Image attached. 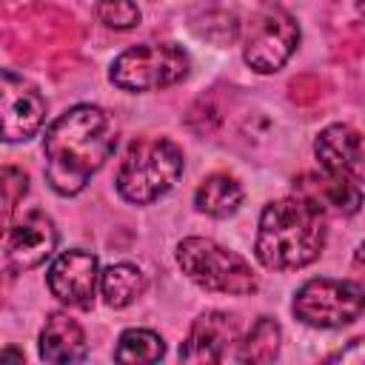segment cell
I'll use <instances>...</instances> for the list:
<instances>
[{
	"mask_svg": "<svg viewBox=\"0 0 365 365\" xmlns=\"http://www.w3.org/2000/svg\"><path fill=\"white\" fill-rule=\"evenodd\" d=\"M117 145V123L100 106H74L60 114L46 137V180L48 185L71 197L86 188V182L106 165Z\"/></svg>",
	"mask_w": 365,
	"mask_h": 365,
	"instance_id": "cell-1",
	"label": "cell"
},
{
	"mask_svg": "<svg viewBox=\"0 0 365 365\" xmlns=\"http://www.w3.org/2000/svg\"><path fill=\"white\" fill-rule=\"evenodd\" d=\"M325 248V214L305 197L268 202L254 242L257 259L271 271H294L314 262Z\"/></svg>",
	"mask_w": 365,
	"mask_h": 365,
	"instance_id": "cell-2",
	"label": "cell"
},
{
	"mask_svg": "<svg viewBox=\"0 0 365 365\" xmlns=\"http://www.w3.org/2000/svg\"><path fill=\"white\" fill-rule=\"evenodd\" d=\"M182 174V151L168 137H140L125 148L117 168V191L134 205L160 200Z\"/></svg>",
	"mask_w": 365,
	"mask_h": 365,
	"instance_id": "cell-3",
	"label": "cell"
},
{
	"mask_svg": "<svg viewBox=\"0 0 365 365\" xmlns=\"http://www.w3.org/2000/svg\"><path fill=\"white\" fill-rule=\"evenodd\" d=\"M177 262L182 274L214 294H254L257 291V274L254 268L234 251L217 245L205 237H185L177 245Z\"/></svg>",
	"mask_w": 365,
	"mask_h": 365,
	"instance_id": "cell-4",
	"label": "cell"
},
{
	"mask_svg": "<svg viewBox=\"0 0 365 365\" xmlns=\"http://www.w3.org/2000/svg\"><path fill=\"white\" fill-rule=\"evenodd\" d=\"M291 308L311 328H342L365 314V285L359 279H308L294 294Z\"/></svg>",
	"mask_w": 365,
	"mask_h": 365,
	"instance_id": "cell-5",
	"label": "cell"
},
{
	"mask_svg": "<svg viewBox=\"0 0 365 365\" xmlns=\"http://www.w3.org/2000/svg\"><path fill=\"white\" fill-rule=\"evenodd\" d=\"M188 74V54L174 43H145L111 63V83L125 91H157Z\"/></svg>",
	"mask_w": 365,
	"mask_h": 365,
	"instance_id": "cell-6",
	"label": "cell"
},
{
	"mask_svg": "<svg viewBox=\"0 0 365 365\" xmlns=\"http://www.w3.org/2000/svg\"><path fill=\"white\" fill-rule=\"evenodd\" d=\"M297 43H299L297 20L279 6H262L259 11L251 14L245 26L242 57L254 71L271 74L288 63Z\"/></svg>",
	"mask_w": 365,
	"mask_h": 365,
	"instance_id": "cell-7",
	"label": "cell"
},
{
	"mask_svg": "<svg viewBox=\"0 0 365 365\" xmlns=\"http://www.w3.org/2000/svg\"><path fill=\"white\" fill-rule=\"evenodd\" d=\"M54 245H57V228L51 217H46L37 208L26 211L6 231L3 268L9 274H23L29 268H37L40 262H46V257H51Z\"/></svg>",
	"mask_w": 365,
	"mask_h": 365,
	"instance_id": "cell-8",
	"label": "cell"
},
{
	"mask_svg": "<svg viewBox=\"0 0 365 365\" xmlns=\"http://www.w3.org/2000/svg\"><path fill=\"white\" fill-rule=\"evenodd\" d=\"M0 111H3V140L20 143L40 131L46 120V100L26 77L3 68L0 77Z\"/></svg>",
	"mask_w": 365,
	"mask_h": 365,
	"instance_id": "cell-9",
	"label": "cell"
},
{
	"mask_svg": "<svg viewBox=\"0 0 365 365\" xmlns=\"http://www.w3.org/2000/svg\"><path fill=\"white\" fill-rule=\"evenodd\" d=\"M46 282H48V291L63 305L91 308L97 297V282H100V262L91 251H80V248L63 251L51 262Z\"/></svg>",
	"mask_w": 365,
	"mask_h": 365,
	"instance_id": "cell-10",
	"label": "cell"
},
{
	"mask_svg": "<svg viewBox=\"0 0 365 365\" xmlns=\"http://www.w3.org/2000/svg\"><path fill=\"white\" fill-rule=\"evenodd\" d=\"M314 154L331 174H342L354 182H365V134L354 125L334 123L317 134Z\"/></svg>",
	"mask_w": 365,
	"mask_h": 365,
	"instance_id": "cell-11",
	"label": "cell"
},
{
	"mask_svg": "<svg viewBox=\"0 0 365 365\" xmlns=\"http://www.w3.org/2000/svg\"><path fill=\"white\" fill-rule=\"evenodd\" d=\"M240 339V322L234 314L208 311L194 319L188 339L180 348L182 362H222L228 359L231 345Z\"/></svg>",
	"mask_w": 365,
	"mask_h": 365,
	"instance_id": "cell-12",
	"label": "cell"
},
{
	"mask_svg": "<svg viewBox=\"0 0 365 365\" xmlns=\"http://www.w3.org/2000/svg\"><path fill=\"white\" fill-rule=\"evenodd\" d=\"M294 188L299 197H305L311 205H317L322 214L334 211V214H356L362 205V191L354 180L342 177V174H331L322 168V174L308 171L299 180H294Z\"/></svg>",
	"mask_w": 365,
	"mask_h": 365,
	"instance_id": "cell-13",
	"label": "cell"
},
{
	"mask_svg": "<svg viewBox=\"0 0 365 365\" xmlns=\"http://www.w3.org/2000/svg\"><path fill=\"white\" fill-rule=\"evenodd\" d=\"M40 359L46 362H80L86 359L83 328L63 311L48 314L40 331Z\"/></svg>",
	"mask_w": 365,
	"mask_h": 365,
	"instance_id": "cell-14",
	"label": "cell"
},
{
	"mask_svg": "<svg viewBox=\"0 0 365 365\" xmlns=\"http://www.w3.org/2000/svg\"><path fill=\"white\" fill-rule=\"evenodd\" d=\"M240 202H242V185L237 182V177L222 174V171L208 174V177L200 182L197 194H194V205H197L202 214L217 217V220L231 217V214L240 208Z\"/></svg>",
	"mask_w": 365,
	"mask_h": 365,
	"instance_id": "cell-15",
	"label": "cell"
},
{
	"mask_svg": "<svg viewBox=\"0 0 365 365\" xmlns=\"http://www.w3.org/2000/svg\"><path fill=\"white\" fill-rule=\"evenodd\" d=\"M100 291L108 308H125L145 291V274L131 262L108 265L100 274Z\"/></svg>",
	"mask_w": 365,
	"mask_h": 365,
	"instance_id": "cell-16",
	"label": "cell"
},
{
	"mask_svg": "<svg viewBox=\"0 0 365 365\" xmlns=\"http://www.w3.org/2000/svg\"><path fill=\"white\" fill-rule=\"evenodd\" d=\"M279 342H282V331L271 317H259L254 322V328L248 331V336L240 342V362H274L279 354Z\"/></svg>",
	"mask_w": 365,
	"mask_h": 365,
	"instance_id": "cell-17",
	"label": "cell"
},
{
	"mask_svg": "<svg viewBox=\"0 0 365 365\" xmlns=\"http://www.w3.org/2000/svg\"><path fill=\"white\" fill-rule=\"evenodd\" d=\"M165 354V342L160 334L145 328H128L120 334L114 359L117 362H157Z\"/></svg>",
	"mask_w": 365,
	"mask_h": 365,
	"instance_id": "cell-18",
	"label": "cell"
},
{
	"mask_svg": "<svg viewBox=\"0 0 365 365\" xmlns=\"http://www.w3.org/2000/svg\"><path fill=\"white\" fill-rule=\"evenodd\" d=\"M97 20L108 29L125 31L140 23V9L134 0H97Z\"/></svg>",
	"mask_w": 365,
	"mask_h": 365,
	"instance_id": "cell-19",
	"label": "cell"
},
{
	"mask_svg": "<svg viewBox=\"0 0 365 365\" xmlns=\"http://www.w3.org/2000/svg\"><path fill=\"white\" fill-rule=\"evenodd\" d=\"M29 191V177L20 168H3V211L6 217H11V211L17 208V202L26 197Z\"/></svg>",
	"mask_w": 365,
	"mask_h": 365,
	"instance_id": "cell-20",
	"label": "cell"
},
{
	"mask_svg": "<svg viewBox=\"0 0 365 365\" xmlns=\"http://www.w3.org/2000/svg\"><path fill=\"white\" fill-rule=\"evenodd\" d=\"M328 362H356V365H362V362H365V336L351 339L345 348L334 351V354L328 356Z\"/></svg>",
	"mask_w": 365,
	"mask_h": 365,
	"instance_id": "cell-21",
	"label": "cell"
},
{
	"mask_svg": "<svg viewBox=\"0 0 365 365\" xmlns=\"http://www.w3.org/2000/svg\"><path fill=\"white\" fill-rule=\"evenodd\" d=\"M351 268H354V274L359 277V282L365 285V240L356 245V251H354V259H351Z\"/></svg>",
	"mask_w": 365,
	"mask_h": 365,
	"instance_id": "cell-22",
	"label": "cell"
},
{
	"mask_svg": "<svg viewBox=\"0 0 365 365\" xmlns=\"http://www.w3.org/2000/svg\"><path fill=\"white\" fill-rule=\"evenodd\" d=\"M0 359H23V354H17V351H3Z\"/></svg>",
	"mask_w": 365,
	"mask_h": 365,
	"instance_id": "cell-23",
	"label": "cell"
}]
</instances>
